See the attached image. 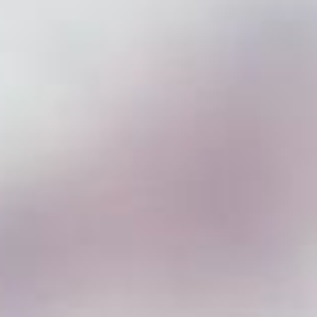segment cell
<instances>
[{"instance_id": "6da1fadb", "label": "cell", "mask_w": 317, "mask_h": 317, "mask_svg": "<svg viewBox=\"0 0 317 317\" xmlns=\"http://www.w3.org/2000/svg\"><path fill=\"white\" fill-rule=\"evenodd\" d=\"M89 161H93V157H85V161H81V165H76V169H85ZM76 169H72V173H76ZM72 173H64V177H72ZM64 177H60V181H64ZM60 181H56V185H60ZM49 189H53V185H49ZM49 189H45V193H49ZM36 197H41V193H36ZM28 201H32V197H28ZM20 205H24V201H20ZM12 209H16V205H12ZM4 213H8V209H4Z\"/></svg>"}]
</instances>
